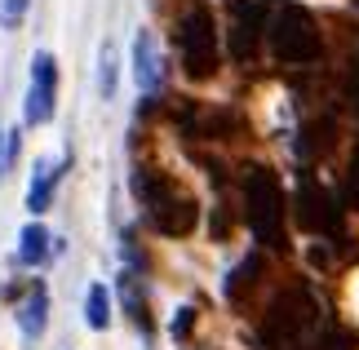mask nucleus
I'll list each match as a JSON object with an SVG mask.
<instances>
[{
	"label": "nucleus",
	"mask_w": 359,
	"mask_h": 350,
	"mask_svg": "<svg viewBox=\"0 0 359 350\" xmlns=\"http://www.w3.org/2000/svg\"><path fill=\"white\" fill-rule=\"evenodd\" d=\"M244 217L253 227L257 244L284 248V191H280V177L262 169V164H248L244 173Z\"/></svg>",
	"instance_id": "nucleus-1"
},
{
	"label": "nucleus",
	"mask_w": 359,
	"mask_h": 350,
	"mask_svg": "<svg viewBox=\"0 0 359 350\" xmlns=\"http://www.w3.org/2000/svg\"><path fill=\"white\" fill-rule=\"evenodd\" d=\"M266 36H271V53L288 67H306V62L320 58V27H315L311 9L293 5V0L275 5L271 22H266Z\"/></svg>",
	"instance_id": "nucleus-2"
},
{
	"label": "nucleus",
	"mask_w": 359,
	"mask_h": 350,
	"mask_svg": "<svg viewBox=\"0 0 359 350\" xmlns=\"http://www.w3.org/2000/svg\"><path fill=\"white\" fill-rule=\"evenodd\" d=\"M133 191H137V200L147 204V213H151V222H156L160 235H173V240H177V235H191V231H196V222H200L196 200L177 195L160 173L137 169L133 173Z\"/></svg>",
	"instance_id": "nucleus-3"
},
{
	"label": "nucleus",
	"mask_w": 359,
	"mask_h": 350,
	"mask_svg": "<svg viewBox=\"0 0 359 350\" xmlns=\"http://www.w3.org/2000/svg\"><path fill=\"white\" fill-rule=\"evenodd\" d=\"M177 49H182V72L191 80H209L217 72V22L209 5H191L177 22Z\"/></svg>",
	"instance_id": "nucleus-4"
},
{
	"label": "nucleus",
	"mask_w": 359,
	"mask_h": 350,
	"mask_svg": "<svg viewBox=\"0 0 359 350\" xmlns=\"http://www.w3.org/2000/svg\"><path fill=\"white\" fill-rule=\"evenodd\" d=\"M311 319H315L311 292L288 288V292H280V297L271 302L266 324H262V342H266V350H293L302 342V332L311 328Z\"/></svg>",
	"instance_id": "nucleus-5"
},
{
	"label": "nucleus",
	"mask_w": 359,
	"mask_h": 350,
	"mask_svg": "<svg viewBox=\"0 0 359 350\" xmlns=\"http://www.w3.org/2000/svg\"><path fill=\"white\" fill-rule=\"evenodd\" d=\"M297 222H302V231H311V235H337L341 231V204L333 200V191H324L315 177H302Z\"/></svg>",
	"instance_id": "nucleus-6"
},
{
	"label": "nucleus",
	"mask_w": 359,
	"mask_h": 350,
	"mask_svg": "<svg viewBox=\"0 0 359 350\" xmlns=\"http://www.w3.org/2000/svg\"><path fill=\"white\" fill-rule=\"evenodd\" d=\"M53 107H58V62H53V53L40 49L32 58V89H27L22 116L27 124H45L53 120Z\"/></svg>",
	"instance_id": "nucleus-7"
},
{
	"label": "nucleus",
	"mask_w": 359,
	"mask_h": 350,
	"mask_svg": "<svg viewBox=\"0 0 359 350\" xmlns=\"http://www.w3.org/2000/svg\"><path fill=\"white\" fill-rule=\"evenodd\" d=\"M266 13L271 5L266 0H236V27H231V53H236L240 62H248L262 45V36H266Z\"/></svg>",
	"instance_id": "nucleus-8"
},
{
	"label": "nucleus",
	"mask_w": 359,
	"mask_h": 350,
	"mask_svg": "<svg viewBox=\"0 0 359 350\" xmlns=\"http://www.w3.org/2000/svg\"><path fill=\"white\" fill-rule=\"evenodd\" d=\"M133 80H137L142 93L160 89V53H156V36H151V32L133 36Z\"/></svg>",
	"instance_id": "nucleus-9"
},
{
	"label": "nucleus",
	"mask_w": 359,
	"mask_h": 350,
	"mask_svg": "<svg viewBox=\"0 0 359 350\" xmlns=\"http://www.w3.org/2000/svg\"><path fill=\"white\" fill-rule=\"evenodd\" d=\"M45 324H49V288L36 279V284L27 288L22 306H18V328H22L27 342H36L40 332H45Z\"/></svg>",
	"instance_id": "nucleus-10"
},
{
	"label": "nucleus",
	"mask_w": 359,
	"mask_h": 350,
	"mask_svg": "<svg viewBox=\"0 0 359 350\" xmlns=\"http://www.w3.org/2000/svg\"><path fill=\"white\" fill-rule=\"evenodd\" d=\"M58 177H62V164L53 160H36L32 169V187H27V208L40 217L45 208H53V191H58Z\"/></svg>",
	"instance_id": "nucleus-11"
},
{
	"label": "nucleus",
	"mask_w": 359,
	"mask_h": 350,
	"mask_svg": "<svg viewBox=\"0 0 359 350\" xmlns=\"http://www.w3.org/2000/svg\"><path fill=\"white\" fill-rule=\"evenodd\" d=\"M45 257H49V231L40 227V222H32V227H22V235H18V262L40 266Z\"/></svg>",
	"instance_id": "nucleus-12"
},
{
	"label": "nucleus",
	"mask_w": 359,
	"mask_h": 350,
	"mask_svg": "<svg viewBox=\"0 0 359 350\" xmlns=\"http://www.w3.org/2000/svg\"><path fill=\"white\" fill-rule=\"evenodd\" d=\"M85 319H89V328H93V332H102L107 324H111V292H107V284H89Z\"/></svg>",
	"instance_id": "nucleus-13"
},
{
	"label": "nucleus",
	"mask_w": 359,
	"mask_h": 350,
	"mask_svg": "<svg viewBox=\"0 0 359 350\" xmlns=\"http://www.w3.org/2000/svg\"><path fill=\"white\" fill-rule=\"evenodd\" d=\"M257 271H262V257H257V253H253V257H244L236 271L226 275V297H231V302H240V297H244V288L257 279Z\"/></svg>",
	"instance_id": "nucleus-14"
},
{
	"label": "nucleus",
	"mask_w": 359,
	"mask_h": 350,
	"mask_svg": "<svg viewBox=\"0 0 359 350\" xmlns=\"http://www.w3.org/2000/svg\"><path fill=\"white\" fill-rule=\"evenodd\" d=\"M120 292H124V306H129V315H133L142 328H151V319H147V302H142V292H137V275H133V271H124V275H120Z\"/></svg>",
	"instance_id": "nucleus-15"
},
{
	"label": "nucleus",
	"mask_w": 359,
	"mask_h": 350,
	"mask_svg": "<svg viewBox=\"0 0 359 350\" xmlns=\"http://www.w3.org/2000/svg\"><path fill=\"white\" fill-rule=\"evenodd\" d=\"M98 93L111 102L116 97V49L102 45V58H98Z\"/></svg>",
	"instance_id": "nucleus-16"
},
{
	"label": "nucleus",
	"mask_w": 359,
	"mask_h": 350,
	"mask_svg": "<svg viewBox=\"0 0 359 350\" xmlns=\"http://www.w3.org/2000/svg\"><path fill=\"white\" fill-rule=\"evenodd\" d=\"M311 350H355V342L346 337V332H337V328H328V332H324V337H320V342H315Z\"/></svg>",
	"instance_id": "nucleus-17"
},
{
	"label": "nucleus",
	"mask_w": 359,
	"mask_h": 350,
	"mask_svg": "<svg viewBox=\"0 0 359 350\" xmlns=\"http://www.w3.org/2000/svg\"><path fill=\"white\" fill-rule=\"evenodd\" d=\"M191 324H196V306H182V311L173 315V337H187Z\"/></svg>",
	"instance_id": "nucleus-18"
},
{
	"label": "nucleus",
	"mask_w": 359,
	"mask_h": 350,
	"mask_svg": "<svg viewBox=\"0 0 359 350\" xmlns=\"http://www.w3.org/2000/svg\"><path fill=\"white\" fill-rule=\"evenodd\" d=\"M346 200L359 208V160L351 164V173H346Z\"/></svg>",
	"instance_id": "nucleus-19"
},
{
	"label": "nucleus",
	"mask_w": 359,
	"mask_h": 350,
	"mask_svg": "<svg viewBox=\"0 0 359 350\" xmlns=\"http://www.w3.org/2000/svg\"><path fill=\"white\" fill-rule=\"evenodd\" d=\"M22 13H27V0H5V22H9V27L18 22Z\"/></svg>",
	"instance_id": "nucleus-20"
},
{
	"label": "nucleus",
	"mask_w": 359,
	"mask_h": 350,
	"mask_svg": "<svg viewBox=\"0 0 359 350\" xmlns=\"http://www.w3.org/2000/svg\"><path fill=\"white\" fill-rule=\"evenodd\" d=\"M0 169H5V133H0Z\"/></svg>",
	"instance_id": "nucleus-21"
}]
</instances>
